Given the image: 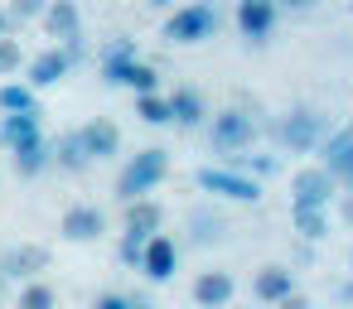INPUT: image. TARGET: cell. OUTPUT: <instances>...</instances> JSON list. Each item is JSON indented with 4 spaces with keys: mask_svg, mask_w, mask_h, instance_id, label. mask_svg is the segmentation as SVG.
I'll list each match as a JSON object with an SVG mask.
<instances>
[{
    "mask_svg": "<svg viewBox=\"0 0 353 309\" xmlns=\"http://www.w3.org/2000/svg\"><path fill=\"white\" fill-rule=\"evenodd\" d=\"M165 174H170V150H165V145H145V150L131 155V164L117 174V198H121V203H141V198H150V193L165 184Z\"/></svg>",
    "mask_w": 353,
    "mask_h": 309,
    "instance_id": "1",
    "label": "cell"
},
{
    "mask_svg": "<svg viewBox=\"0 0 353 309\" xmlns=\"http://www.w3.org/2000/svg\"><path fill=\"white\" fill-rule=\"evenodd\" d=\"M252 140H256V121H252L242 107H223V111H213V121H208V145H213L223 160L247 155Z\"/></svg>",
    "mask_w": 353,
    "mask_h": 309,
    "instance_id": "2",
    "label": "cell"
},
{
    "mask_svg": "<svg viewBox=\"0 0 353 309\" xmlns=\"http://www.w3.org/2000/svg\"><path fill=\"white\" fill-rule=\"evenodd\" d=\"M324 136H329V126H324V116H319L314 107H295V111H285V116L276 121V140H281L285 150H300V155L319 150Z\"/></svg>",
    "mask_w": 353,
    "mask_h": 309,
    "instance_id": "3",
    "label": "cell"
},
{
    "mask_svg": "<svg viewBox=\"0 0 353 309\" xmlns=\"http://www.w3.org/2000/svg\"><path fill=\"white\" fill-rule=\"evenodd\" d=\"M218 30V10L208 0H194V6H179L170 20H165V39L170 44H199Z\"/></svg>",
    "mask_w": 353,
    "mask_h": 309,
    "instance_id": "4",
    "label": "cell"
},
{
    "mask_svg": "<svg viewBox=\"0 0 353 309\" xmlns=\"http://www.w3.org/2000/svg\"><path fill=\"white\" fill-rule=\"evenodd\" d=\"M194 184L203 193H218V198H232V203H256L261 198V184L247 179V174H237V169H228V164H203L194 174Z\"/></svg>",
    "mask_w": 353,
    "mask_h": 309,
    "instance_id": "5",
    "label": "cell"
},
{
    "mask_svg": "<svg viewBox=\"0 0 353 309\" xmlns=\"http://www.w3.org/2000/svg\"><path fill=\"white\" fill-rule=\"evenodd\" d=\"M334 193H339V184L324 164H305L290 174V208H329Z\"/></svg>",
    "mask_w": 353,
    "mask_h": 309,
    "instance_id": "6",
    "label": "cell"
},
{
    "mask_svg": "<svg viewBox=\"0 0 353 309\" xmlns=\"http://www.w3.org/2000/svg\"><path fill=\"white\" fill-rule=\"evenodd\" d=\"M237 30L247 44H266L276 34V20H281V6L276 0H237V10H232Z\"/></svg>",
    "mask_w": 353,
    "mask_h": 309,
    "instance_id": "7",
    "label": "cell"
},
{
    "mask_svg": "<svg viewBox=\"0 0 353 309\" xmlns=\"http://www.w3.org/2000/svg\"><path fill=\"white\" fill-rule=\"evenodd\" d=\"M319 155H324L319 164L334 174V184H339V189H353V126H343V131L324 136Z\"/></svg>",
    "mask_w": 353,
    "mask_h": 309,
    "instance_id": "8",
    "label": "cell"
},
{
    "mask_svg": "<svg viewBox=\"0 0 353 309\" xmlns=\"http://www.w3.org/2000/svg\"><path fill=\"white\" fill-rule=\"evenodd\" d=\"M39 20H44V30H49L54 49H63V44H73V39H83V15H78L73 0H49Z\"/></svg>",
    "mask_w": 353,
    "mask_h": 309,
    "instance_id": "9",
    "label": "cell"
},
{
    "mask_svg": "<svg viewBox=\"0 0 353 309\" xmlns=\"http://www.w3.org/2000/svg\"><path fill=\"white\" fill-rule=\"evenodd\" d=\"M39 270H49V246H39V242H20L0 256V275H10V280H34Z\"/></svg>",
    "mask_w": 353,
    "mask_h": 309,
    "instance_id": "10",
    "label": "cell"
},
{
    "mask_svg": "<svg viewBox=\"0 0 353 309\" xmlns=\"http://www.w3.org/2000/svg\"><path fill=\"white\" fill-rule=\"evenodd\" d=\"M59 232H63L68 242H97V237L107 232V213L92 208V203H73V208L59 217Z\"/></svg>",
    "mask_w": 353,
    "mask_h": 309,
    "instance_id": "11",
    "label": "cell"
},
{
    "mask_svg": "<svg viewBox=\"0 0 353 309\" xmlns=\"http://www.w3.org/2000/svg\"><path fill=\"white\" fill-rule=\"evenodd\" d=\"M165 102H170V121H174L179 131H199V126L208 121V102H203V92H199V87H189V83H184V87H174Z\"/></svg>",
    "mask_w": 353,
    "mask_h": 309,
    "instance_id": "12",
    "label": "cell"
},
{
    "mask_svg": "<svg viewBox=\"0 0 353 309\" xmlns=\"http://www.w3.org/2000/svg\"><path fill=\"white\" fill-rule=\"evenodd\" d=\"M174 266H179V246H174V237H165V232H155L150 242H145V251H141V270H145V280H170L174 275Z\"/></svg>",
    "mask_w": 353,
    "mask_h": 309,
    "instance_id": "13",
    "label": "cell"
},
{
    "mask_svg": "<svg viewBox=\"0 0 353 309\" xmlns=\"http://www.w3.org/2000/svg\"><path fill=\"white\" fill-rule=\"evenodd\" d=\"M78 140H83L88 160H112V155H121V126H117V121H107V116L88 121V126L78 131Z\"/></svg>",
    "mask_w": 353,
    "mask_h": 309,
    "instance_id": "14",
    "label": "cell"
},
{
    "mask_svg": "<svg viewBox=\"0 0 353 309\" xmlns=\"http://www.w3.org/2000/svg\"><path fill=\"white\" fill-rule=\"evenodd\" d=\"M160 227H165V208H160L155 198L126 203V232H121L126 242H141V246H145V242H150V237H155Z\"/></svg>",
    "mask_w": 353,
    "mask_h": 309,
    "instance_id": "15",
    "label": "cell"
},
{
    "mask_svg": "<svg viewBox=\"0 0 353 309\" xmlns=\"http://www.w3.org/2000/svg\"><path fill=\"white\" fill-rule=\"evenodd\" d=\"M252 295H256L261 304H271V309H276L281 299H290V295H295V275H290V266H276V261L261 266L256 280H252Z\"/></svg>",
    "mask_w": 353,
    "mask_h": 309,
    "instance_id": "16",
    "label": "cell"
},
{
    "mask_svg": "<svg viewBox=\"0 0 353 309\" xmlns=\"http://www.w3.org/2000/svg\"><path fill=\"white\" fill-rule=\"evenodd\" d=\"M232 295H237V280H232L228 270H203V275L194 280V304H199V309H228Z\"/></svg>",
    "mask_w": 353,
    "mask_h": 309,
    "instance_id": "17",
    "label": "cell"
},
{
    "mask_svg": "<svg viewBox=\"0 0 353 309\" xmlns=\"http://www.w3.org/2000/svg\"><path fill=\"white\" fill-rule=\"evenodd\" d=\"M25 78H30V87H34V92H44V87H54V83H63V78H68V54H63V49H44V54H34V58H30V68H25Z\"/></svg>",
    "mask_w": 353,
    "mask_h": 309,
    "instance_id": "18",
    "label": "cell"
},
{
    "mask_svg": "<svg viewBox=\"0 0 353 309\" xmlns=\"http://www.w3.org/2000/svg\"><path fill=\"white\" fill-rule=\"evenodd\" d=\"M131 63H141L136 39H112V44L102 49V83L121 87V83H126V73H131Z\"/></svg>",
    "mask_w": 353,
    "mask_h": 309,
    "instance_id": "19",
    "label": "cell"
},
{
    "mask_svg": "<svg viewBox=\"0 0 353 309\" xmlns=\"http://www.w3.org/2000/svg\"><path fill=\"white\" fill-rule=\"evenodd\" d=\"M49 164L54 169H63V174H83L92 160H88V150H83V140H78V131H68V136H59V140H49Z\"/></svg>",
    "mask_w": 353,
    "mask_h": 309,
    "instance_id": "20",
    "label": "cell"
},
{
    "mask_svg": "<svg viewBox=\"0 0 353 309\" xmlns=\"http://www.w3.org/2000/svg\"><path fill=\"white\" fill-rule=\"evenodd\" d=\"M10 155H15V174H20V179H34V174H44V169H49V140H44V136H39V140L15 145Z\"/></svg>",
    "mask_w": 353,
    "mask_h": 309,
    "instance_id": "21",
    "label": "cell"
},
{
    "mask_svg": "<svg viewBox=\"0 0 353 309\" xmlns=\"http://www.w3.org/2000/svg\"><path fill=\"white\" fill-rule=\"evenodd\" d=\"M44 126H39V111H25V116H6L0 121V145H25V140H39Z\"/></svg>",
    "mask_w": 353,
    "mask_h": 309,
    "instance_id": "22",
    "label": "cell"
},
{
    "mask_svg": "<svg viewBox=\"0 0 353 309\" xmlns=\"http://www.w3.org/2000/svg\"><path fill=\"white\" fill-rule=\"evenodd\" d=\"M0 111H6V116L39 111V92H34L30 83H0Z\"/></svg>",
    "mask_w": 353,
    "mask_h": 309,
    "instance_id": "23",
    "label": "cell"
},
{
    "mask_svg": "<svg viewBox=\"0 0 353 309\" xmlns=\"http://www.w3.org/2000/svg\"><path fill=\"white\" fill-rule=\"evenodd\" d=\"M290 222L305 242H324L329 237V208H290Z\"/></svg>",
    "mask_w": 353,
    "mask_h": 309,
    "instance_id": "24",
    "label": "cell"
},
{
    "mask_svg": "<svg viewBox=\"0 0 353 309\" xmlns=\"http://www.w3.org/2000/svg\"><path fill=\"white\" fill-rule=\"evenodd\" d=\"M15 309H59V290H54L49 280H25Z\"/></svg>",
    "mask_w": 353,
    "mask_h": 309,
    "instance_id": "25",
    "label": "cell"
},
{
    "mask_svg": "<svg viewBox=\"0 0 353 309\" xmlns=\"http://www.w3.org/2000/svg\"><path fill=\"white\" fill-rule=\"evenodd\" d=\"M228 169L247 174V179H266V174L281 169V160H276V155H237V160H228Z\"/></svg>",
    "mask_w": 353,
    "mask_h": 309,
    "instance_id": "26",
    "label": "cell"
},
{
    "mask_svg": "<svg viewBox=\"0 0 353 309\" xmlns=\"http://www.w3.org/2000/svg\"><path fill=\"white\" fill-rule=\"evenodd\" d=\"M121 87H131L136 97H150V92H160V73H155L150 63H131V73H126Z\"/></svg>",
    "mask_w": 353,
    "mask_h": 309,
    "instance_id": "27",
    "label": "cell"
},
{
    "mask_svg": "<svg viewBox=\"0 0 353 309\" xmlns=\"http://www.w3.org/2000/svg\"><path fill=\"white\" fill-rule=\"evenodd\" d=\"M136 116H141V121H150V126H170V102H165V92L136 97Z\"/></svg>",
    "mask_w": 353,
    "mask_h": 309,
    "instance_id": "28",
    "label": "cell"
},
{
    "mask_svg": "<svg viewBox=\"0 0 353 309\" xmlns=\"http://www.w3.org/2000/svg\"><path fill=\"white\" fill-rule=\"evenodd\" d=\"M92 309H150V299L145 295H117V290H107V295H97Z\"/></svg>",
    "mask_w": 353,
    "mask_h": 309,
    "instance_id": "29",
    "label": "cell"
},
{
    "mask_svg": "<svg viewBox=\"0 0 353 309\" xmlns=\"http://www.w3.org/2000/svg\"><path fill=\"white\" fill-rule=\"evenodd\" d=\"M15 68H25V49H20V39H0V78H10Z\"/></svg>",
    "mask_w": 353,
    "mask_h": 309,
    "instance_id": "30",
    "label": "cell"
},
{
    "mask_svg": "<svg viewBox=\"0 0 353 309\" xmlns=\"http://www.w3.org/2000/svg\"><path fill=\"white\" fill-rule=\"evenodd\" d=\"M189 227H194V242H213L218 227H223V217H218V213H194Z\"/></svg>",
    "mask_w": 353,
    "mask_h": 309,
    "instance_id": "31",
    "label": "cell"
},
{
    "mask_svg": "<svg viewBox=\"0 0 353 309\" xmlns=\"http://www.w3.org/2000/svg\"><path fill=\"white\" fill-rule=\"evenodd\" d=\"M44 6H49V0H10V10H6V15H10L15 25H25V20H39Z\"/></svg>",
    "mask_w": 353,
    "mask_h": 309,
    "instance_id": "32",
    "label": "cell"
},
{
    "mask_svg": "<svg viewBox=\"0 0 353 309\" xmlns=\"http://www.w3.org/2000/svg\"><path fill=\"white\" fill-rule=\"evenodd\" d=\"M141 251H145V246H141V242H126V237H121V246H117L121 266H131V270H141Z\"/></svg>",
    "mask_w": 353,
    "mask_h": 309,
    "instance_id": "33",
    "label": "cell"
},
{
    "mask_svg": "<svg viewBox=\"0 0 353 309\" xmlns=\"http://www.w3.org/2000/svg\"><path fill=\"white\" fill-rule=\"evenodd\" d=\"M276 309H310V299H305V295H290V299H281Z\"/></svg>",
    "mask_w": 353,
    "mask_h": 309,
    "instance_id": "34",
    "label": "cell"
},
{
    "mask_svg": "<svg viewBox=\"0 0 353 309\" xmlns=\"http://www.w3.org/2000/svg\"><path fill=\"white\" fill-rule=\"evenodd\" d=\"M343 222H348V227H353V189H348V193H343Z\"/></svg>",
    "mask_w": 353,
    "mask_h": 309,
    "instance_id": "35",
    "label": "cell"
},
{
    "mask_svg": "<svg viewBox=\"0 0 353 309\" xmlns=\"http://www.w3.org/2000/svg\"><path fill=\"white\" fill-rule=\"evenodd\" d=\"M276 6H310V0H276Z\"/></svg>",
    "mask_w": 353,
    "mask_h": 309,
    "instance_id": "36",
    "label": "cell"
},
{
    "mask_svg": "<svg viewBox=\"0 0 353 309\" xmlns=\"http://www.w3.org/2000/svg\"><path fill=\"white\" fill-rule=\"evenodd\" d=\"M150 6H170V0H150Z\"/></svg>",
    "mask_w": 353,
    "mask_h": 309,
    "instance_id": "37",
    "label": "cell"
},
{
    "mask_svg": "<svg viewBox=\"0 0 353 309\" xmlns=\"http://www.w3.org/2000/svg\"><path fill=\"white\" fill-rule=\"evenodd\" d=\"M348 261H353V251H348Z\"/></svg>",
    "mask_w": 353,
    "mask_h": 309,
    "instance_id": "38",
    "label": "cell"
},
{
    "mask_svg": "<svg viewBox=\"0 0 353 309\" xmlns=\"http://www.w3.org/2000/svg\"><path fill=\"white\" fill-rule=\"evenodd\" d=\"M348 126H353V121H348Z\"/></svg>",
    "mask_w": 353,
    "mask_h": 309,
    "instance_id": "39",
    "label": "cell"
}]
</instances>
